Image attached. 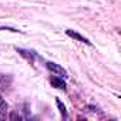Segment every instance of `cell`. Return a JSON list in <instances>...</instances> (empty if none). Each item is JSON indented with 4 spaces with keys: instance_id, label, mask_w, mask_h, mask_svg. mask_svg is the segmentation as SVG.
<instances>
[{
    "instance_id": "1",
    "label": "cell",
    "mask_w": 121,
    "mask_h": 121,
    "mask_svg": "<svg viewBox=\"0 0 121 121\" xmlns=\"http://www.w3.org/2000/svg\"><path fill=\"white\" fill-rule=\"evenodd\" d=\"M46 67H47L51 73H54L56 76H58V77H66V76H67V71H66L61 66H58V64H56V63H53V61H47V63H46Z\"/></svg>"
},
{
    "instance_id": "2",
    "label": "cell",
    "mask_w": 121,
    "mask_h": 121,
    "mask_svg": "<svg viewBox=\"0 0 121 121\" xmlns=\"http://www.w3.org/2000/svg\"><path fill=\"white\" fill-rule=\"evenodd\" d=\"M66 33H67V36H70V37L74 39V40H78V41H81V43H84V44H88V46H93L88 39L83 37L80 33H77V31H74V30H66Z\"/></svg>"
},
{
    "instance_id": "3",
    "label": "cell",
    "mask_w": 121,
    "mask_h": 121,
    "mask_svg": "<svg viewBox=\"0 0 121 121\" xmlns=\"http://www.w3.org/2000/svg\"><path fill=\"white\" fill-rule=\"evenodd\" d=\"M51 86L56 87V88H60V90H66V83L63 80V77H58V76H53L51 80H50Z\"/></svg>"
},
{
    "instance_id": "4",
    "label": "cell",
    "mask_w": 121,
    "mask_h": 121,
    "mask_svg": "<svg viewBox=\"0 0 121 121\" xmlns=\"http://www.w3.org/2000/svg\"><path fill=\"white\" fill-rule=\"evenodd\" d=\"M16 50H17V53H19L20 56H23L26 60H29V61H33V60H34V57H36V53H34V51L24 50V48H16Z\"/></svg>"
},
{
    "instance_id": "5",
    "label": "cell",
    "mask_w": 121,
    "mask_h": 121,
    "mask_svg": "<svg viewBox=\"0 0 121 121\" xmlns=\"http://www.w3.org/2000/svg\"><path fill=\"white\" fill-rule=\"evenodd\" d=\"M56 104H57V107H58V110H60V112H61V115L64 117V118H67V110H66V107H64V104L60 101L58 98L56 100Z\"/></svg>"
},
{
    "instance_id": "6",
    "label": "cell",
    "mask_w": 121,
    "mask_h": 121,
    "mask_svg": "<svg viewBox=\"0 0 121 121\" xmlns=\"http://www.w3.org/2000/svg\"><path fill=\"white\" fill-rule=\"evenodd\" d=\"M0 30H9V31H13V33H22L20 30H16L13 27H0Z\"/></svg>"
}]
</instances>
